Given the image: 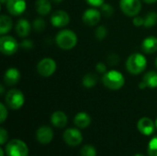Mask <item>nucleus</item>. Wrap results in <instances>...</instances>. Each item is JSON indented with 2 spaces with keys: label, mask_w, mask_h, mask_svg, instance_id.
Listing matches in <instances>:
<instances>
[{
  "label": "nucleus",
  "mask_w": 157,
  "mask_h": 156,
  "mask_svg": "<svg viewBox=\"0 0 157 156\" xmlns=\"http://www.w3.org/2000/svg\"><path fill=\"white\" fill-rule=\"evenodd\" d=\"M146 66H147V60L145 56L139 52L131 54L126 61L127 71L133 75H137L143 73L145 70Z\"/></svg>",
  "instance_id": "1"
},
{
  "label": "nucleus",
  "mask_w": 157,
  "mask_h": 156,
  "mask_svg": "<svg viewBox=\"0 0 157 156\" xmlns=\"http://www.w3.org/2000/svg\"><path fill=\"white\" fill-rule=\"evenodd\" d=\"M55 42L62 50H72L77 44V36L71 29H62L56 34Z\"/></svg>",
  "instance_id": "2"
},
{
  "label": "nucleus",
  "mask_w": 157,
  "mask_h": 156,
  "mask_svg": "<svg viewBox=\"0 0 157 156\" xmlns=\"http://www.w3.org/2000/svg\"><path fill=\"white\" fill-rule=\"evenodd\" d=\"M101 81L103 85L110 90H119L125 84L124 75L117 70H110L103 74Z\"/></svg>",
  "instance_id": "3"
},
{
  "label": "nucleus",
  "mask_w": 157,
  "mask_h": 156,
  "mask_svg": "<svg viewBox=\"0 0 157 156\" xmlns=\"http://www.w3.org/2000/svg\"><path fill=\"white\" fill-rule=\"evenodd\" d=\"M6 105L11 109H19L25 102V97L19 89H10L5 97Z\"/></svg>",
  "instance_id": "4"
},
{
  "label": "nucleus",
  "mask_w": 157,
  "mask_h": 156,
  "mask_svg": "<svg viewBox=\"0 0 157 156\" xmlns=\"http://www.w3.org/2000/svg\"><path fill=\"white\" fill-rule=\"evenodd\" d=\"M7 156H28L29 148L27 144L20 140H12L6 146Z\"/></svg>",
  "instance_id": "5"
},
{
  "label": "nucleus",
  "mask_w": 157,
  "mask_h": 156,
  "mask_svg": "<svg viewBox=\"0 0 157 156\" xmlns=\"http://www.w3.org/2000/svg\"><path fill=\"white\" fill-rule=\"evenodd\" d=\"M19 44L12 36L2 35L0 39V51L4 55H13L17 52Z\"/></svg>",
  "instance_id": "6"
},
{
  "label": "nucleus",
  "mask_w": 157,
  "mask_h": 156,
  "mask_svg": "<svg viewBox=\"0 0 157 156\" xmlns=\"http://www.w3.org/2000/svg\"><path fill=\"white\" fill-rule=\"evenodd\" d=\"M56 63L52 58H43L37 64V72L42 77H50L56 71Z\"/></svg>",
  "instance_id": "7"
},
{
  "label": "nucleus",
  "mask_w": 157,
  "mask_h": 156,
  "mask_svg": "<svg viewBox=\"0 0 157 156\" xmlns=\"http://www.w3.org/2000/svg\"><path fill=\"white\" fill-rule=\"evenodd\" d=\"M120 7L126 16L135 17L142 10V3L140 0H121Z\"/></svg>",
  "instance_id": "8"
},
{
  "label": "nucleus",
  "mask_w": 157,
  "mask_h": 156,
  "mask_svg": "<svg viewBox=\"0 0 157 156\" xmlns=\"http://www.w3.org/2000/svg\"><path fill=\"white\" fill-rule=\"evenodd\" d=\"M63 141L69 146H78L83 142V135L77 129L70 128L63 132Z\"/></svg>",
  "instance_id": "9"
},
{
  "label": "nucleus",
  "mask_w": 157,
  "mask_h": 156,
  "mask_svg": "<svg viewBox=\"0 0 157 156\" xmlns=\"http://www.w3.org/2000/svg\"><path fill=\"white\" fill-rule=\"evenodd\" d=\"M101 12L97 8H87L82 16V20L86 26L94 27L99 23L101 19Z\"/></svg>",
  "instance_id": "10"
},
{
  "label": "nucleus",
  "mask_w": 157,
  "mask_h": 156,
  "mask_svg": "<svg viewBox=\"0 0 157 156\" xmlns=\"http://www.w3.org/2000/svg\"><path fill=\"white\" fill-rule=\"evenodd\" d=\"M50 21L55 28H63L69 24L70 17L69 14L64 10H56L52 14Z\"/></svg>",
  "instance_id": "11"
},
{
  "label": "nucleus",
  "mask_w": 157,
  "mask_h": 156,
  "mask_svg": "<svg viewBox=\"0 0 157 156\" xmlns=\"http://www.w3.org/2000/svg\"><path fill=\"white\" fill-rule=\"evenodd\" d=\"M6 7L10 15L20 16L25 12L27 4L25 0H7L6 2Z\"/></svg>",
  "instance_id": "12"
},
{
  "label": "nucleus",
  "mask_w": 157,
  "mask_h": 156,
  "mask_svg": "<svg viewBox=\"0 0 157 156\" xmlns=\"http://www.w3.org/2000/svg\"><path fill=\"white\" fill-rule=\"evenodd\" d=\"M37 141L43 145L49 144L53 139V131L49 126H41L36 132Z\"/></svg>",
  "instance_id": "13"
},
{
  "label": "nucleus",
  "mask_w": 157,
  "mask_h": 156,
  "mask_svg": "<svg viewBox=\"0 0 157 156\" xmlns=\"http://www.w3.org/2000/svg\"><path fill=\"white\" fill-rule=\"evenodd\" d=\"M137 129L142 134L149 136L155 131V123L150 118L144 117L139 120L137 123Z\"/></svg>",
  "instance_id": "14"
},
{
  "label": "nucleus",
  "mask_w": 157,
  "mask_h": 156,
  "mask_svg": "<svg viewBox=\"0 0 157 156\" xmlns=\"http://www.w3.org/2000/svg\"><path fill=\"white\" fill-rule=\"evenodd\" d=\"M140 89L149 88H156L157 87V72L156 71H149L147 72L144 77L143 81L139 84Z\"/></svg>",
  "instance_id": "15"
},
{
  "label": "nucleus",
  "mask_w": 157,
  "mask_h": 156,
  "mask_svg": "<svg viewBox=\"0 0 157 156\" xmlns=\"http://www.w3.org/2000/svg\"><path fill=\"white\" fill-rule=\"evenodd\" d=\"M20 77H21V75H20L19 71L15 67H11V68H8L5 72L4 82H5V84L6 86H13L17 85L19 82Z\"/></svg>",
  "instance_id": "16"
},
{
  "label": "nucleus",
  "mask_w": 157,
  "mask_h": 156,
  "mask_svg": "<svg viewBox=\"0 0 157 156\" xmlns=\"http://www.w3.org/2000/svg\"><path fill=\"white\" fill-rule=\"evenodd\" d=\"M31 31V25L30 23L25 19L20 18L16 24V32L21 38H27Z\"/></svg>",
  "instance_id": "17"
},
{
  "label": "nucleus",
  "mask_w": 157,
  "mask_h": 156,
  "mask_svg": "<svg viewBox=\"0 0 157 156\" xmlns=\"http://www.w3.org/2000/svg\"><path fill=\"white\" fill-rule=\"evenodd\" d=\"M142 50L147 54H153L157 51V37H146L142 43Z\"/></svg>",
  "instance_id": "18"
},
{
  "label": "nucleus",
  "mask_w": 157,
  "mask_h": 156,
  "mask_svg": "<svg viewBox=\"0 0 157 156\" xmlns=\"http://www.w3.org/2000/svg\"><path fill=\"white\" fill-rule=\"evenodd\" d=\"M67 116L63 111H54L51 116V122L56 128H64L67 124Z\"/></svg>",
  "instance_id": "19"
},
{
  "label": "nucleus",
  "mask_w": 157,
  "mask_h": 156,
  "mask_svg": "<svg viewBox=\"0 0 157 156\" xmlns=\"http://www.w3.org/2000/svg\"><path fill=\"white\" fill-rule=\"evenodd\" d=\"M35 10L40 16H47L52 10L51 0H36Z\"/></svg>",
  "instance_id": "20"
},
{
  "label": "nucleus",
  "mask_w": 157,
  "mask_h": 156,
  "mask_svg": "<svg viewBox=\"0 0 157 156\" xmlns=\"http://www.w3.org/2000/svg\"><path fill=\"white\" fill-rule=\"evenodd\" d=\"M74 122L76 127L80 129H86L91 123V117L86 112H79L75 115Z\"/></svg>",
  "instance_id": "21"
},
{
  "label": "nucleus",
  "mask_w": 157,
  "mask_h": 156,
  "mask_svg": "<svg viewBox=\"0 0 157 156\" xmlns=\"http://www.w3.org/2000/svg\"><path fill=\"white\" fill-rule=\"evenodd\" d=\"M13 28V21L10 17L6 15H1L0 17V34L5 35L8 33Z\"/></svg>",
  "instance_id": "22"
},
{
  "label": "nucleus",
  "mask_w": 157,
  "mask_h": 156,
  "mask_svg": "<svg viewBox=\"0 0 157 156\" xmlns=\"http://www.w3.org/2000/svg\"><path fill=\"white\" fill-rule=\"evenodd\" d=\"M98 83V76L94 73H88L84 75L82 79V84L86 88L94 87Z\"/></svg>",
  "instance_id": "23"
},
{
  "label": "nucleus",
  "mask_w": 157,
  "mask_h": 156,
  "mask_svg": "<svg viewBox=\"0 0 157 156\" xmlns=\"http://www.w3.org/2000/svg\"><path fill=\"white\" fill-rule=\"evenodd\" d=\"M157 24V13L155 11H151L147 13L144 17V24L145 28H152Z\"/></svg>",
  "instance_id": "24"
},
{
  "label": "nucleus",
  "mask_w": 157,
  "mask_h": 156,
  "mask_svg": "<svg viewBox=\"0 0 157 156\" xmlns=\"http://www.w3.org/2000/svg\"><path fill=\"white\" fill-rule=\"evenodd\" d=\"M81 156H97V150L94 146L90 144L84 145L80 151Z\"/></svg>",
  "instance_id": "25"
},
{
  "label": "nucleus",
  "mask_w": 157,
  "mask_h": 156,
  "mask_svg": "<svg viewBox=\"0 0 157 156\" xmlns=\"http://www.w3.org/2000/svg\"><path fill=\"white\" fill-rule=\"evenodd\" d=\"M32 27H33V29H34V30L36 32H42L46 28V22H45L44 19L39 17V18H36L33 21Z\"/></svg>",
  "instance_id": "26"
},
{
  "label": "nucleus",
  "mask_w": 157,
  "mask_h": 156,
  "mask_svg": "<svg viewBox=\"0 0 157 156\" xmlns=\"http://www.w3.org/2000/svg\"><path fill=\"white\" fill-rule=\"evenodd\" d=\"M100 12H101V14L104 16V17H111V16H113V14H114V7L111 6V5H109V4H103L101 6H100Z\"/></svg>",
  "instance_id": "27"
},
{
  "label": "nucleus",
  "mask_w": 157,
  "mask_h": 156,
  "mask_svg": "<svg viewBox=\"0 0 157 156\" xmlns=\"http://www.w3.org/2000/svg\"><path fill=\"white\" fill-rule=\"evenodd\" d=\"M107 35H108V29L105 26H98L96 29L95 36L98 40H103L104 39H106Z\"/></svg>",
  "instance_id": "28"
},
{
  "label": "nucleus",
  "mask_w": 157,
  "mask_h": 156,
  "mask_svg": "<svg viewBox=\"0 0 157 156\" xmlns=\"http://www.w3.org/2000/svg\"><path fill=\"white\" fill-rule=\"evenodd\" d=\"M148 154L149 156H157V136L153 138L149 143Z\"/></svg>",
  "instance_id": "29"
},
{
  "label": "nucleus",
  "mask_w": 157,
  "mask_h": 156,
  "mask_svg": "<svg viewBox=\"0 0 157 156\" xmlns=\"http://www.w3.org/2000/svg\"><path fill=\"white\" fill-rule=\"evenodd\" d=\"M7 118V109L6 108V106L1 103L0 104V122L3 123Z\"/></svg>",
  "instance_id": "30"
},
{
  "label": "nucleus",
  "mask_w": 157,
  "mask_h": 156,
  "mask_svg": "<svg viewBox=\"0 0 157 156\" xmlns=\"http://www.w3.org/2000/svg\"><path fill=\"white\" fill-rule=\"evenodd\" d=\"M19 45H20V47H21V48H23V49H26V50H30V49H32V48H33V45H34V43H33V41H32L31 40H29V39H24V40L21 41V43H20Z\"/></svg>",
  "instance_id": "31"
},
{
  "label": "nucleus",
  "mask_w": 157,
  "mask_h": 156,
  "mask_svg": "<svg viewBox=\"0 0 157 156\" xmlns=\"http://www.w3.org/2000/svg\"><path fill=\"white\" fill-rule=\"evenodd\" d=\"M7 138H8V133L7 131L4 129V128H1L0 129V143L3 145L5 144V143L7 141Z\"/></svg>",
  "instance_id": "32"
},
{
  "label": "nucleus",
  "mask_w": 157,
  "mask_h": 156,
  "mask_svg": "<svg viewBox=\"0 0 157 156\" xmlns=\"http://www.w3.org/2000/svg\"><path fill=\"white\" fill-rule=\"evenodd\" d=\"M133 25L136 26V27H141V26H144V17H142L140 16H135L133 17Z\"/></svg>",
  "instance_id": "33"
},
{
  "label": "nucleus",
  "mask_w": 157,
  "mask_h": 156,
  "mask_svg": "<svg viewBox=\"0 0 157 156\" xmlns=\"http://www.w3.org/2000/svg\"><path fill=\"white\" fill-rule=\"evenodd\" d=\"M119 61H120V60H119V56L116 55L115 53H111V54L109 55V60H108L109 63L111 64V65H116V64L119 63Z\"/></svg>",
  "instance_id": "34"
},
{
  "label": "nucleus",
  "mask_w": 157,
  "mask_h": 156,
  "mask_svg": "<svg viewBox=\"0 0 157 156\" xmlns=\"http://www.w3.org/2000/svg\"><path fill=\"white\" fill-rule=\"evenodd\" d=\"M87 4H89L92 6L98 7V6H101L104 4L105 0H86Z\"/></svg>",
  "instance_id": "35"
},
{
  "label": "nucleus",
  "mask_w": 157,
  "mask_h": 156,
  "mask_svg": "<svg viewBox=\"0 0 157 156\" xmlns=\"http://www.w3.org/2000/svg\"><path fill=\"white\" fill-rule=\"evenodd\" d=\"M96 70L98 73L99 74H105L106 73V70H107V66L105 63H98L97 65H96Z\"/></svg>",
  "instance_id": "36"
},
{
  "label": "nucleus",
  "mask_w": 157,
  "mask_h": 156,
  "mask_svg": "<svg viewBox=\"0 0 157 156\" xmlns=\"http://www.w3.org/2000/svg\"><path fill=\"white\" fill-rule=\"evenodd\" d=\"M145 3L147 4H154V3H156L157 0H144Z\"/></svg>",
  "instance_id": "37"
},
{
  "label": "nucleus",
  "mask_w": 157,
  "mask_h": 156,
  "mask_svg": "<svg viewBox=\"0 0 157 156\" xmlns=\"http://www.w3.org/2000/svg\"><path fill=\"white\" fill-rule=\"evenodd\" d=\"M0 89H1V95H3L4 94V86H0Z\"/></svg>",
  "instance_id": "38"
},
{
  "label": "nucleus",
  "mask_w": 157,
  "mask_h": 156,
  "mask_svg": "<svg viewBox=\"0 0 157 156\" xmlns=\"http://www.w3.org/2000/svg\"><path fill=\"white\" fill-rule=\"evenodd\" d=\"M0 154H1V156H4V150L3 149H0Z\"/></svg>",
  "instance_id": "39"
},
{
  "label": "nucleus",
  "mask_w": 157,
  "mask_h": 156,
  "mask_svg": "<svg viewBox=\"0 0 157 156\" xmlns=\"http://www.w3.org/2000/svg\"><path fill=\"white\" fill-rule=\"evenodd\" d=\"M52 1H53L54 3H61L63 0H52Z\"/></svg>",
  "instance_id": "40"
},
{
  "label": "nucleus",
  "mask_w": 157,
  "mask_h": 156,
  "mask_svg": "<svg viewBox=\"0 0 157 156\" xmlns=\"http://www.w3.org/2000/svg\"><path fill=\"white\" fill-rule=\"evenodd\" d=\"M6 1H7V0H1V3H2V4H6Z\"/></svg>",
  "instance_id": "41"
},
{
  "label": "nucleus",
  "mask_w": 157,
  "mask_h": 156,
  "mask_svg": "<svg viewBox=\"0 0 157 156\" xmlns=\"http://www.w3.org/2000/svg\"><path fill=\"white\" fill-rule=\"evenodd\" d=\"M134 156H144V155H143V154H135Z\"/></svg>",
  "instance_id": "42"
},
{
  "label": "nucleus",
  "mask_w": 157,
  "mask_h": 156,
  "mask_svg": "<svg viewBox=\"0 0 157 156\" xmlns=\"http://www.w3.org/2000/svg\"><path fill=\"white\" fill-rule=\"evenodd\" d=\"M155 66L157 67V58H156V60H155Z\"/></svg>",
  "instance_id": "43"
},
{
  "label": "nucleus",
  "mask_w": 157,
  "mask_h": 156,
  "mask_svg": "<svg viewBox=\"0 0 157 156\" xmlns=\"http://www.w3.org/2000/svg\"><path fill=\"white\" fill-rule=\"evenodd\" d=\"M155 126H156V128H157V119H156V120H155Z\"/></svg>",
  "instance_id": "44"
}]
</instances>
